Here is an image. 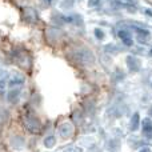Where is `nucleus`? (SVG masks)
<instances>
[{
    "instance_id": "7ed1b4c3",
    "label": "nucleus",
    "mask_w": 152,
    "mask_h": 152,
    "mask_svg": "<svg viewBox=\"0 0 152 152\" xmlns=\"http://www.w3.org/2000/svg\"><path fill=\"white\" fill-rule=\"evenodd\" d=\"M119 37H120L121 40H123V43L126 45H132L134 44V40H132L131 35L128 34V31H126V29H121V31H119Z\"/></svg>"
},
{
    "instance_id": "6e6552de",
    "label": "nucleus",
    "mask_w": 152,
    "mask_h": 152,
    "mask_svg": "<svg viewBox=\"0 0 152 152\" xmlns=\"http://www.w3.org/2000/svg\"><path fill=\"white\" fill-rule=\"evenodd\" d=\"M18 96H19V91H11V92H8L7 99H8V102L10 103H12V102H15Z\"/></svg>"
},
{
    "instance_id": "20e7f679",
    "label": "nucleus",
    "mask_w": 152,
    "mask_h": 152,
    "mask_svg": "<svg viewBox=\"0 0 152 152\" xmlns=\"http://www.w3.org/2000/svg\"><path fill=\"white\" fill-rule=\"evenodd\" d=\"M59 132H60L61 136H71V134L74 132V128H72V126L69 123H64L59 128Z\"/></svg>"
},
{
    "instance_id": "1a4fd4ad",
    "label": "nucleus",
    "mask_w": 152,
    "mask_h": 152,
    "mask_svg": "<svg viewBox=\"0 0 152 152\" xmlns=\"http://www.w3.org/2000/svg\"><path fill=\"white\" fill-rule=\"evenodd\" d=\"M53 144H55V137L53 136L48 137V139L45 140V145H47V147H53Z\"/></svg>"
},
{
    "instance_id": "9b49d317",
    "label": "nucleus",
    "mask_w": 152,
    "mask_h": 152,
    "mask_svg": "<svg viewBox=\"0 0 152 152\" xmlns=\"http://www.w3.org/2000/svg\"><path fill=\"white\" fill-rule=\"evenodd\" d=\"M99 3H100V0H89L88 4H89V7H96Z\"/></svg>"
},
{
    "instance_id": "f257e3e1",
    "label": "nucleus",
    "mask_w": 152,
    "mask_h": 152,
    "mask_svg": "<svg viewBox=\"0 0 152 152\" xmlns=\"http://www.w3.org/2000/svg\"><path fill=\"white\" fill-rule=\"evenodd\" d=\"M74 59L81 64H92L95 61V55L88 50H80L74 53Z\"/></svg>"
},
{
    "instance_id": "f8f14e48",
    "label": "nucleus",
    "mask_w": 152,
    "mask_h": 152,
    "mask_svg": "<svg viewBox=\"0 0 152 152\" xmlns=\"http://www.w3.org/2000/svg\"><path fill=\"white\" fill-rule=\"evenodd\" d=\"M139 152H151V150L148 147H144V148H142V150H140Z\"/></svg>"
},
{
    "instance_id": "39448f33",
    "label": "nucleus",
    "mask_w": 152,
    "mask_h": 152,
    "mask_svg": "<svg viewBox=\"0 0 152 152\" xmlns=\"http://www.w3.org/2000/svg\"><path fill=\"white\" fill-rule=\"evenodd\" d=\"M143 132L145 136H151L152 135V121L151 119H144L143 120Z\"/></svg>"
},
{
    "instance_id": "0eeeda50",
    "label": "nucleus",
    "mask_w": 152,
    "mask_h": 152,
    "mask_svg": "<svg viewBox=\"0 0 152 152\" xmlns=\"http://www.w3.org/2000/svg\"><path fill=\"white\" fill-rule=\"evenodd\" d=\"M139 120H140L139 113H135L134 118H132V121H131V129L132 131H136L137 129V127H139Z\"/></svg>"
},
{
    "instance_id": "423d86ee",
    "label": "nucleus",
    "mask_w": 152,
    "mask_h": 152,
    "mask_svg": "<svg viewBox=\"0 0 152 152\" xmlns=\"http://www.w3.org/2000/svg\"><path fill=\"white\" fill-rule=\"evenodd\" d=\"M27 127L29 128L31 132H36L40 127V123H39V120H36V119H28V120H27Z\"/></svg>"
},
{
    "instance_id": "9d476101",
    "label": "nucleus",
    "mask_w": 152,
    "mask_h": 152,
    "mask_svg": "<svg viewBox=\"0 0 152 152\" xmlns=\"http://www.w3.org/2000/svg\"><path fill=\"white\" fill-rule=\"evenodd\" d=\"M95 35H96L97 39H103V37H104V34H103V31H100L99 28L95 29Z\"/></svg>"
},
{
    "instance_id": "dca6fc26",
    "label": "nucleus",
    "mask_w": 152,
    "mask_h": 152,
    "mask_svg": "<svg viewBox=\"0 0 152 152\" xmlns=\"http://www.w3.org/2000/svg\"><path fill=\"white\" fill-rule=\"evenodd\" d=\"M151 53H152V51H151Z\"/></svg>"
},
{
    "instance_id": "f03ea898",
    "label": "nucleus",
    "mask_w": 152,
    "mask_h": 152,
    "mask_svg": "<svg viewBox=\"0 0 152 152\" xmlns=\"http://www.w3.org/2000/svg\"><path fill=\"white\" fill-rule=\"evenodd\" d=\"M127 66H128L129 71L136 72L140 69V61L136 58H134V56H128L127 58Z\"/></svg>"
},
{
    "instance_id": "ddd939ff",
    "label": "nucleus",
    "mask_w": 152,
    "mask_h": 152,
    "mask_svg": "<svg viewBox=\"0 0 152 152\" xmlns=\"http://www.w3.org/2000/svg\"><path fill=\"white\" fill-rule=\"evenodd\" d=\"M123 3H127V4H134V0H123Z\"/></svg>"
},
{
    "instance_id": "4468645a",
    "label": "nucleus",
    "mask_w": 152,
    "mask_h": 152,
    "mask_svg": "<svg viewBox=\"0 0 152 152\" xmlns=\"http://www.w3.org/2000/svg\"><path fill=\"white\" fill-rule=\"evenodd\" d=\"M145 13H147V15H150V16H152V11H150V10H145Z\"/></svg>"
},
{
    "instance_id": "2eb2a0df",
    "label": "nucleus",
    "mask_w": 152,
    "mask_h": 152,
    "mask_svg": "<svg viewBox=\"0 0 152 152\" xmlns=\"http://www.w3.org/2000/svg\"><path fill=\"white\" fill-rule=\"evenodd\" d=\"M148 113H150V115H151V116H152V107H151V108H150V111H148Z\"/></svg>"
}]
</instances>
